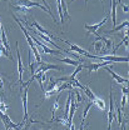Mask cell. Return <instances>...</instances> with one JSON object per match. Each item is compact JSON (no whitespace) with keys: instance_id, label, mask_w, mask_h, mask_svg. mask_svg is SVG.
<instances>
[{"instance_id":"obj_9","label":"cell","mask_w":129,"mask_h":130,"mask_svg":"<svg viewBox=\"0 0 129 130\" xmlns=\"http://www.w3.org/2000/svg\"><path fill=\"white\" fill-rule=\"evenodd\" d=\"M108 21V16L105 15V18L100 21V23H98V24H94V25H89V24H84V29L88 31V34H94V35H98V29L102 26V25H104L105 23ZM99 36V35H98Z\"/></svg>"},{"instance_id":"obj_14","label":"cell","mask_w":129,"mask_h":130,"mask_svg":"<svg viewBox=\"0 0 129 130\" xmlns=\"http://www.w3.org/2000/svg\"><path fill=\"white\" fill-rule=\"evenodd\" d=\"M104 69H105V70H107V71H108L112 76H113L118 84H127V83H128V79H127V78H123V76L118 75L117 73H114V71L110 69V68H109V66H104Z\"/></svg>"},{"instance_id":"obj_30","label":"cell","mask_w":129,"mask_h":130,"mask_svg":"<svg viewBox=\"0 0 129 130\" xmlns=\"http://www.w3.org/2000/svg\"><path fill=\"white\" fill-rule=\"evenodd\" d=\"M122 8H123V10H124V11H125V13H128V6H127V5H125V4H123V5H122Z\"/></svg>"},{"instance_id":"obj_18","label":"cell","mask_w":129,"mask_h":130,"mask_svg":"<svg viewBox=\"0 0 129 130\" xmlns=\"http://www.w3.org/2000/svg\"><path fill=\"white\" fill-rule=\"evenodd\" d=\"M92 105H93V101H92V100H89V101L87 103V105H85V109H84V111H83V120H81L80 130L84 129V121H85V118H87V115H88V111H89V109L92 108Z\"/></svg>"},{"instance_id":"obj_7","label":"cell","mask_w":129,"mask_h":130,"mask_svg":"<svg viewBox=\"0 0 129 130\" xmlns=\"http://www.w3.org/2000/svg\"><path fill=\"white\" fill-rule=\"evenodd\" d=\"M0 120L3 121V124H4V126H5V130H10V129H16L20 124H15V123H13L11 121V119L8 116V114L6 113H3V111H0Z\"/></svg>"},{"instance_id":"obj_29","label":"cell","mask_w":129,"mask_h":130,"mask_svg":"<svg viewBox=\"0 0 129 130\" xmlns=\"http://www.w3.org/2000/svg\"><path fill=\"white\" fill-rule=\"evenodd\" d=\"M43 3H44V4H45V8H47V9H48L49 11H51V10H50V8H49V4H48V1H47V0H43Z\"/></svg>"},{"instance_id":"obj_5","label":"cell","mask_w":129,"mask_h":130,"mask_svg":"<svg viewBox=\"0 0 129 130\" xmlns=\"http://www.w3.org/2000/svg\"><path fill=\"white\" fill-rule=\"evenodd\" d=\"M95 59H99L102 61H110V63H128V56H115V55H105V56H97Z\"/></svg>"},{"instance_id":"obj_6","label":"cell","mask_w":129,"mask_h":130,"mask_svg":"<svg viewBox=\"0 0 129 130\" xmlns=\"http://www.w3.org/2000/svg\"><path fill=\"white\" fill-rule=\"evenodd\" d=\"M65 43L70 46V51H73V53H75V54H79V55H84V56H87V58H92V59H95V55H92L89 51H87V50H84V49H81L80 46H78V45H75V44H71L70 41H68V40H65L63 39Z\"/></svg>"},{"instance_id":"obj_26","label":"cell","mask_w":129,"mask_h":130,"mask_svg":"<svg viewBox=\"0 0 129 130\" xmlns=\"http://www.w3.org/2000/svg\"><path fill=\"white\" fill-rule=\"evenodd\" d=\"M127 96H128V94H123V98H122V108H125V105H127Z\"/></svg>"},{"instance_id":"obj_11","label":"cell","mask_w":129,"mask_h":130,"mask_svg":"<svg viewBox=\"0 0 129 130\" xmlns=\"http://www.w3.org/2000/svg\"><path fill=\"white\" fill-rule=\"evenodd\" d=\"M32 38H33V41H34V43H36L39 46H41V49L44 50V53H45V54H55V55H59V54H62V53H63V51H56L55 49H50L48 45H45V44L40 43V41L38 40V38H35V35H32Z\"/></svg>"},{"instance_id":"obj_2","label":"cell","mask_w":129,"mask_h":130,"mask_svg":"<svg viewBox=\"0 0 129 130\" xmlns=\"http://www.w3.org/2000/svg\"><path fill=\"white\" fill-rule=\"evenodd\" d=\"M16 5H19V6H23V8H25V9H29V8H33V6H36V8H40L41 10H44V11H47L49 15L51 16V19H53V21L55 23L56 20H55V18L53 15V13L51 11H49L48 9L44 6V5H41L40 3H38V1H32V0H18V3H16Z\"/></svg>"},{"instance_id":"obj_22","label":"cell","mask_w":129,"mask_h":130,"mask_svg":"<svg viewBox=\"0 0 129 130\" xmlns=\"http://www.w3.org/2000/svg\"><path fill=\"white\" fill-rule=\"evenodd\" d=\"M83 91L85 93L87 98H88L89 100H92V101H93V100H94V99L97 98V95H95V94H94V93H93V91L90 90V88H89L88 85H85V86H84V90H83Z\"/></svg>"},{"instance_id":"obj_27","label":"cell","mask_w":129,"mask_h":130,"mask_svg":"<svg viewBox=\"0 0 129 130\" xmlns=\"http://www.w3.org/2000/svg\"><path fill=\"white\" fill-rule=\"evenodd\" d=\"M3 89H4V83H3V79L0 76V95H1V98H3Z\"/></svg>"},{"instance_id":"obj_13","label":"cell","mask_w":129,"mask_h":130,"mask_svg":"<svg viewBox=\"0 0 129 130\" xmlns=\"http://www.w3.org/2000/svg\"><path fill=\"white\" fill-rule=\"evenodd\" d=\"M38 65H39V70H41L44 73H47L48 70H63L62 66H58V65H54V64H48V63H43V61Z\"/></svg>"},{"instance_id":"obj_31","label":"cell","mask_w":129,"mask_h":130,"mask_svg":"<svg viewBox=\"0 0 129 130\" xmlns=\"http://www.w3.org/2000/svg\"><path fill=\"white\" fill-rule=\"evenodd\" d=\"M1 29H3V26H1V21H0V30H1Z\"/></svg>"},{"instance_id":"obj_25","label":"cell","mask_w":129,"mask_h":130,"mask_svg":"<svg viewBox=\"0 0 129 130\" xmlns=\"http://www.w3.org/2000/svg\"><path fill=\"white\" fill-rule=\"evenodd\" d=\"M33 123H38L36 120H34V119H30L28 123H25V128L24 129H21V130H29V128H30V125H32Z\"/></svg>"},{"instance_id":"obj_32","label":"cell","mask_w":129,"mask_h":130,"mask_svg":"<svg viewBox=\"0 0 129 130\" xmlns=\"http://www.w3.org/2000/svg\"><path fill=\"white\" fill-rule=\"evenodd\" d=\"M71 1H74V0H71ZM87 1H88V0H85V4H87Z\"/></svg>"},{"instance_id":"obj_21","label":"cell","mask_w":129,"mask_h":130,"mask_svg":"<svg viewBox=\"0 0 129 130\" xmlns=\"http://www.w3.org/2000/svg\"><path fill=\"white\" fill-rule=\"evenodd\" d=\"M128 25H129V21H128V20H125V21H123L120 25H118V26H114L112 30H109V31H107V32H108V34H110V32L119 31V30H122V29H124V28L127 29V28H128Z\"/></svg>"},{"instance_id":"obj_3","label":"cell","mask_w":129,"mask_h":130,"mask_svg":"<svg viewBox=\"0 0 129 130\" xmlns=\"http://www.w3.org/2000/svg\"><path fill=\"white\" fill-rule=\"evenodd\" d=\"M115 104L113 96V86L110 85V95H109V111H108V130L112 129V124L115 120Z\"/></svg>"},{"instance_id":"obj_12","label":"cell","mask_w":129,"mask_h":130,"mask_svg":"<svg viewBox=\"0 0 129 130\" xmlns=\"http://www.w3.org/2000/svg\"><path fill=\"white\" fill-rule=\"evenodd\" d=\"M16 51H18V73H19V81L23 84V74H24V65L21 61V55L19 50V43L16 41Z\"/></svg>"},{"instance_id":"obj_8","label":"cell","mask_w":129,"mask_h":130,"mask_svg":"<svg viewBox=\"0 0 129 130\" xmlns=\"http://www.w3.org/2000/svg\"><path fill=\"white\" fill-rule=\"evenodd\" d=\"M59 81L54 80L53 78H50V83L48 84V86H47V90L44 91L45 93V98H49L51 96V95H54V94H58V88H59Z\"/></svg>"},{"instance_id":"obj_4","label":"cell","mask_w":129,"mask_h":130,"mask_svg":"<svg viewBox=\"0 0 129 130\" xmlns=\"http://www.w3.org/2000/svg\"><path fill=\"white\" fill-rule=\"evenodd\" d=\"M33 80H34V79L30 78V80L24 84V85H25V90H23V93H21V98H23V109H24V119H23L21 123H24V124H25V121H26L28 118H29V114H28V90H29V85L33 83Z\"/></svg>"},{"instance_id":"obj_20","label":"cell","mask_w":129,"mask_h":130,"mask_svg":"<svg viewBox=\"0 0 129 130\" xmlns=\"http://www.w3.org/2000/svg\"><path fill=\"white\" fill-rule=\"evenodd\" d=\"M33 25H34V26H35V28L38 29V31L40 32V34H43V35L48 36V38H50V39H51V38H54V35H51L50 32H48L47 30H45V29H44V28H41V26H40V25H39V24H38L36 21H34V23H33Z\"/></svg>"},{"instance_id":"obj_16","label":"cell","mask_w":129,"mask_h":130,"mask_svg":"<svg viewBox=\"0 0 129 130\" xmlns=\"http://www.w3.org/2000/svg\"><path fill=\"white\" fill-rule=\"evenodd\" d=\"M117 105V104H115ZM115 109H117V115H115V118H117V120H118V124L120 125V128L122 130H124V126H123V119H124V114L122 111V108L120 106H115Z\"/></svg>"},{"instance_id":"obj_17","label":"cell","mask_w":129,"mask_h":130,"mask_svg":"<svg viewBox=\"0 0 129 130\" xmlns=\"http://www.w3.org/2000/svg\"><path fill=\"white\" fill-rule=\"evenodd\" d=\"M94 49H95V51H98V53H100V54H105L107 51H105V49H104V44H103V41L100 40V39H98L94 41Z\"/></svg>"},{"instance_id":"obj_24","label":"cell","mask_w":129,"mask_h":130,"mask_svg":"<svg viewBox=\"0 0 129 130\" xmlns=\"http://www.w3.org/2000/svg\"><path fill=\"white\" fill-rule=\"evenodd\" d=\"M59 61L65 63V64H69V65H73V66H78V65L80 64L79 61H77L75 59H71V58H64V59H59Z\"/></svg>"},{"instance_id":"obj_28","label":"cell","mask_w":129,"mask_h":130,"mask_svg":"<svg viewBox=\"0 0 129 130\" xmlns=\"http://www.w3.org/2000/svg\"><path fill=\"white\" fill-rule=\"evenodd\" d=\"M122 88V93L123 94H128V88L127 86H120Z\"/></svg>"},{"instance_id":"obj_10","label":"cell","mask_w":129,"mask_h":130,"mask_svg":"<svg viewBox=\"0 0 129 130\" xmlns=\"http://www.w3.org/2000/svg\"><path fill=\"white\" fill-rule=\"evenodd\" d=\"M110 64H113V63H110V61H102V63H95V64H85L84 68L88 69L89 75H92L94 71H97L99 68H104V66H108V65H110Z\"/></svg>"},{"instance_id":"obj_23","label":"cell","mask_w":129,"mask_h":130,"mask_svg":"<svg viewBox=\"0 0 129 130\" xmlns=\"http://www.w3.org/2000/svg\"><path fill=\"white\" fill-rule=\"evenodd\" d=\"M93 104H95L100 110H104V111H105V101H104L103 99H100V98L97 96L93 100Z\"/></svg>"},{"instance_id":"obj_19","label":"cell","mask_w":129,"mask_h":130,"mask_svg":"<svg viewBox=\"0 0 129 130\" xmlns=\"http://www.w3.org/2000/svg\"><path fill=\"white\" fill-rule=\"evenodd\" d=\"M112 3V11H110V16H112V21H113V25H117V3L115 0H110Z\"/></svg>"},{"instance_id":"obj_1","label":"cell","mask_w":129,"mask_h":130,"mask_svg":"<svg viewBox=\"0 0 129 130\" xmlns=\"http://www.w3.org/2000/svg\"><path fill=\"white\" fill-rule=\"evenodd\" d=\"M13 18H14V20H15V23L19 25V28H20V30L23 31V34H24V36H25V39H26V41H28V45H29V48H30V50H32V53L34 54V56H35V61H36V65L40 64L41 63V56H40V53L38 51V49H36V46H35V43L33 41V38L32 35H29V32H28V30L24 28V25L19 21V19L16 18L14 14H13Z\"/></svg>"},{"instance_id":"obj_15","label":"cell","mask_w":129,"mask_h":130,"mask_svg":"<svg viewBox=\"0 0 129 130\" xmlns=\"http://www.w3.org/2000/svg\"><path fill=\"white\" fill-rule=\"evenodd\" d=\"M98 39H100L104 44V49L105 51H109L113 49V40L110 38H107V36H98Z\"/></svg>"}]
</instances>
